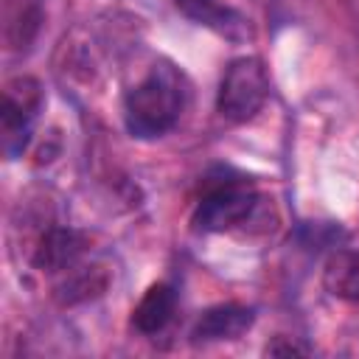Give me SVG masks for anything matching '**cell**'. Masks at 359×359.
<instances>
[{
    "label": "cell",
    "mask_w": 359,
    "mask_h": 359,
    "mask_svg": "<svg viewBox=\"0 0 359 359\" xmlns=\"http://www.w3.org/2000/svg\"><path fill=\"white\" fill-rule=\"evenodd\" d=\"M177 311V292L171 283H151L146 289V294L137 300V306L132 309V325L135 331L151 337L160 334Z\"/></svg>",
    "instance_id": "ba28073f"
},
{
    "label": "cell",
    "mask_w": 359,
    "mask_h": 359,
    "mask_svg": "<svg viewBox=\"0 0 359 359\" xmlns=\"http://www.w3.org/2000/svg\"><path fill=\"white\" fill-rule=\"evenodd\" d=\"M42 84L34 76H14L3 87V104H0V135H3V151L14 160L25 151L34 123L42 112Z\"/></svg>",
    "instance_id": "277c9868"
},
{
    "label": "cell",
    "mask_w": 359,
    "mask_h": 359,
    "mask_svg": "<svg viewBox=\"0 0 359 359\" xmlns=\"http://www.w3.org/2000/svg\"><path fill=\"white\" fill-rule=\"evenodd\" d=\"M323 286L331 297L359 303V250H337L323 266Z\"/></svg>",
    "instance_id": "9c48e42d"
},
{
    "label": "cell",
    "mask_w": 359,
    "mask_h": 359,
    "mask_svg": "<svg viewBox=\"0 0 359 359\" xmlns=\"http://www.w3.org/2000/svg\"><path fill=\"white\" fill-rule=\"evenodd\" d=\"M266 353H309V348L297 345V342H286V345L272 342V345H266Z\"/></svg>",
    "instance_id": "30bf717a"
},
{
    "label": "cell",
    "mask_w": 359,
    "mask_h": 359,
    "mask_svg": "<svg viewBox=\"0 0 359 359\" xmlns=\"http://www.w3.org/2000/svg\"><path fill=\"white\" fill-rule=\"evenodd\" d=\"M87 238L73 227H50L34 252V266L48 275H70L84 264Z\"/></svg>",
    "instance_id": "5b68a950"
},
{
    "label": "cell",
    "mask_w": 359,
    "mask_h": 359,
    "mask_svg": "<svg viewBox=\"0 0 359 359\" xmlns=\"http://www.w3.org/2000/svg\"><path fill=\"white\" fill-rule=\"evenodd\" d=\"M261 202L264 196L250 177L224 168L219 177L205 180V191L194 208L191 224L199 233H233L258 216Z\"/></svg>",
    "instance_id": "7a4b0ae2"
},
{
    "label": "cell",
    "mask_w": 359,
    "mask_h": 359,
    "mask_svg": "<svg viewBox=\"0 0 359 359\" xmlns=\"http://www.w3.org/2000/svg\"><path fill=\"white\" fill-rule=\"evenodd\" d=\"M255 323V309L244 306V303H219L205 309L194 328H191V339L199 345L208 342H230L238 339L241 334H247Z\"/></svg>",
    "instance_id": "8992f818"
},
{
    "label": "cell",
    "mask_w": 359,
    "mask_h": 359,
    "mask_svg": "<svg viewBox=\"0 0 359 359\" xmlns=\"http://www.w3.org/2000/svg\"><path fill=\"white\" fill-rule=\"evenodd\" d=\"M188 81L177 65L160 59L151 70L123 95V126L137 140L168 135L185 109Z\"/></svg>",
    "instance_id": "6da1fadb"
},
{
    "label": "cell",
    "mask_w": 359,
    "mask_h": 359,
    "mask_svg": "<svg viewBox=\"0 0 359 359\" xmlns=\"http://www.w3.org/2000/svg\"><path fill=\"white\" fill-rule=\"evenodd\" d=\"M174 6L196 25L210 28L219 36L227 39H244L247 36V17L227 6L224 0H174Z\"/></svg>",
    "instance_id": "52a82bcc"
},
{
    "label": "cell",
    "mask_w": 359,
    "mask_h": 359,
    "mask_svg": "<svg viewBox=\"0 0 359 359\" xmlns=\"http://www.w3.org/2000/svg\"><path fill=\"white\" fill-rule=\"evenodd\" d=\"M269 98V73L258 56H238L224 67L216 93V109L233 123L252 121Z\"/></svg>",
    "instance_id": "3957f363"
}]
</instances>
